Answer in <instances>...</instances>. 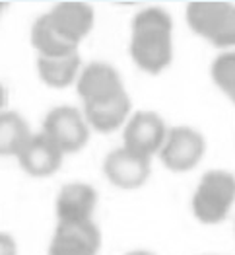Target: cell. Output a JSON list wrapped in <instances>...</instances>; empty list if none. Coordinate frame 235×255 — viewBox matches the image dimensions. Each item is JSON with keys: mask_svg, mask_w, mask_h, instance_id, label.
Returning a JSON list of instances; mask_svg holds the SVG:
<instances>
[{"mask_svg": "<svg viewBox=\"0 0 235 255\" xmlns=\"http://www.w3.org/2000/svg\"><path fill=\"white\" fill-rule=\"evenodd\" d=\"M173 21L161 8H146L132 20L130 55L138 68L148 74H159L173 59Z\"/></svg>", "mask_w": 235, "mask_h": 255, "instance_id": "obj_1", "label": "cell"}, {"mask_svg": "<svg viewBox=\"0 0 235 255\" xmlns=\"http://www.w3.org/2000/svg\"><path fill=\"white\" fill-rule=\"evenodd\" d=\"M192 31L220 49L235 47V6L222 0H196L187 6Z\"/></svg>", "mask_w": 235, "mask_h": 255, "instance_id": "obj_2", "label": "cell"}, {"mask_svg": "<svg viewBox=\"0 0 235 255\" xmlns=\"http://www.w3.org/2000/svg\"><path fill=\"white\" fill-rule=\"evenodd\" d=\"M235 203V175L224 170L206 171L192 195V213L202 224H220Z\"/></svg>", "mask_w": 235, "mask_h": 255, "instance_id": "obj_3", "label": "cell"}, {"mask_svg": "<svg viewBox=\"0 0 235 255\" xmlns=\"http://www.w3.org/2000/svg\"><path fill=\"white\" fill-rule=\"evenodd\" d=\"M45 136H49L63 154L78 152L89 138V127L84 115L72 106H59L51 109L43 121Z\"/></svg>", "mask_w": 235, "mask_h": 255, "instance_id": "obj_4", "label": "cell"}, {"mask_svg": "<svg viewBox=\"0 0 235 255\" xmlns=\"http://www.w3.org/2000/svg\"><path fill=\"white\" fill-rule=\"evenodd\" d=\"M206 152L204 136L192 127H173L167 130L159 158L171 171H189L202 160Z\"/></svg>", "mask_w": 235, "mask_h": 255, "instance_id": "obj_5", "label": "cell"}, {"mask_svg": "<svg viewBox=\"0 0 235 255\" xmlns=\"http://www.w3.org/2000/svg\"><path fill=\"white\" fill-rule=\"evenodd\" d=\"M150 171H152V164L148 156L132 152L125 146L107 154L103 162L105 177L119 189H136L144 185L150 177Z\"/></svg>", "mask_w": 235, "mask_h": 255, "instance_id": "obj_6", "label": "cell"}, {"mask_svg": "<svg viewBox=\"0 0 235 255\" xmlns=\"http://www.w3.org/2000/svg\"><path fill=\"white\" fill-rule=\"evenodd\" d=\"M167 136V127L157 113L152 111H138L134 113L125 125L123 140L125 148L138 152L142 156H152L159 152L163 140Z\"/></svg>", "mask_w": 235, "mask_h": 255, "instance_id": "obj_7", "label": "cell"}, {"mask_svg": "<svg viewBox=\"0 0 235 255\" xmlns=\"http://www.w3.org/2000/svg\"><path fill=\"white\" fill-rule=\"evenodd\" d=\"M125 92L119 72L107 63L87 64L78 78V94L84 106H99Z\"/></svg>", "mask_w": 235, "mask_h": 255, "instance_id": "obj_8", "label": "cell"}, {"mask_svg": "<svg viewBox=\"0 0 235 255\" xmlns=\"http://www.w3.org/2000/svg\"><path fill=\"white\" fill-rule=\"evenodd\" d=\"M101 246L99 228L89 222H59L49 246V255H97Z\"/></svg>", "mask_w": 235, "mask_h": 255, "instance_id": "obj_9", "label": "cell"}, {"mask_svg": "<svg viewBox=\"0 0 235 255\" xmlns=\"http://www.w3.org/2000/svg\"><path fill=\"white\" fill-rule=\"evenodd\" d=\"M51 25L59 31V35L66 41L78 47L93 27V8L85 2H59L47 14Z\"/></svg>", "mask_w": 235, "mask_h": 255, "instance_id": "obj_10", "label": "cell"}, {"mask_svg": "<svg viewBox=\"0 0 235 255\" xmlns=\"http://www.w3.org/2000/svg\"><path fill=\"white\" fill-rule=\"evenodd\" d=\"M63 152L43 132L31 134L18 154L21 170L31 177H49L61 168Z\"/></svg>", "mask_w": 235, "mask_h": 255, "instance_id": "obj_11", "label": "cell"}, {"mask_svg": "<svg viewBox=\"0 0 235 255\" xmlns=\"http://www.w3.org/2000/svg\"><path fill=\"white\" fill-rule=\"evenodd\" d=\"M97 205V193L87 183H68L57 195L59 222H89Z\"/></svg>", "mask_w": 235, "mask_h": 255, "instance_id": "obj_12", "label": "cell"}, {"mask_svg": "<svg viewBox=\"0 0 235 255\" xmlns=\"http://www.w3.org/2000/svg\"><path fill=\"white\" fill-rule=\"evenodd\" d=\"M130 113V98L127 92L99 106H84V119L87 127L97 132H113L127 121Z\"/></svg>", "mask_w": 235, "mask_h": 255, "instance_id": "obj_13", "label": "cell"}, {"mask_svg": "<svg viewBox=\"0 0 235 255\" xmlns=\"http://www.w3.org/2000/svg\"><path fill=\"white\" fill-rule=\"evenodd\" d=\"M31 43L39 51V57L43 59H61L78 53V47L66 41L64 37L59 35V31L51 25L47 14L37 18L33 27H31Z\"/></svg>", "mask_w": 235, "mask_h": 255, "instance_id": "obj_14", "label": "cell"}, {"mask_svg": "<svg viewBox=\"0 0 235 255\" xmlns=\"http://www.w3.org/2000/svg\"><path fill=\"white\" fill-rule=\"evenodd\" d=\"M80 55H68L61 59H43L39 57L37 61V70H39V78L43 84L51 86V88H66L70 86L80 70Z\"/></svg>", "mask_w": 235, "mask_h": 255, "instance_id": "obj_15", "label": "cell"}, {"mask_svg": "<svg viewBox=\"0 0 235 255\" xmlns=\"http://www.w3.org/2000/svg\"><path fill=\"white\" fill-rule=\"evenodd\" d=\"M31 132L16 111H0V156H18Z\"/></svg>", "mask_w": 235, "mask_h": 255, "instance_id": "obj_16", "label": "cell"}, {"mask_svg": "<svg viewBox=\"0 0 235 255\" xmlns=\"http://www.w3.org/2000/svg\"><path fill=\"white\" fill-rule=\"evenodd\" d=\"M212 80L235 104V51H226L218 55L212 63Z\"/></svg>", "mask_w": 235, "mask_h": 255, "instance_id": "obj_17", "label": "cell"}, {"mask_svg": "<svg viewBox=\"0 0 235 255\" xmlns=\"http://www.w3.org/2000/svg\"><path fill=\"white\" fill-rule=\"evenodd\" d=\"M0 255H18L16 242L6 232H0Z\"/></svg>", "mask_w": 235, "mask_h": 255, "instance_id": "obj_18", "label": "cell"}, {"mask_svg": "<svg viewBox=\"0 0 235 255\" xmlns=\"http://www.w3.org/2000/svg\"><path fill=\"white\" fill-rule=\"evenodd\" d=\"M6 106V90H4V86L0 84V109Z\"/></svg>", "mask_w": 235, "mask_h": 255, "instance_id": "obj_19", "label": "cell"}, {"mask_svg": "<svg viewBox=\"0 0 235 255\" xmlns=\"http://www.w3.org/2000/svg\"><path fill=\"white\" fill-rule=\"evenodd\" d=\"M127 255H154V254H150V252H144V250H138V252H130V254Z\"/></svg>", "mask_w": 235, "mask_h": 255, "instance_id": "obj_20", "label": "cell"}, {"mask_svg": "<svg viewBox=\"0 0 235 255\" xmlns=\"http://www.w3.org/2000/svg\"><path fill=\"white\" fill-rule=\"evenodd\" d=\"M2 10H4V2H0V14H2Z\"/></svg>", "mask_w": 235, "mask_h": 255, "instance_id": "obj_21", "label": "cell"}]
</instances>
